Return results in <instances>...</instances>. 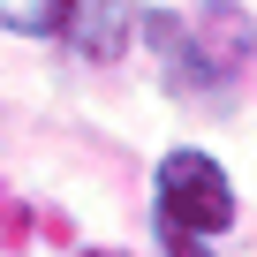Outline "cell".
I'll return each mask as SVG.
<instances>
[{"instance_id": "1", "label": "cell", "mask_w": 257, "mask_h": 257, "mask_svg": "<svg viewBox=\"0 0 257 257\" xmlns=\"http://www.w3.org/2000/svg\"><path fill=\"white\" fill-rule=\"evenodd\" d=\"M152 219H159L167 257H204V234L234 227V182L204 152H167L152 174Z\"/></svg>"}, {"instance_id": "2", "label": "cell", "mask_w": 257, "mask_h": 257, "mask_svg": "<svg viewBox=\"0 0 257 257\" xmlns=\"http://www.w3.org/2000/svg\"><path fill=\"white\" fill-rule=\"evenodd\" d=\"M121 31H128V0H76L68 8V38H76L83 61H113Z\"/></svg>"}, {"instance_id": "3", "label": "cell", "mask_w": 257, "mask_h": 257, "mask_svg": "<svg viewBox=\"0 0 257 257\" xmlns=\"http://www.w3.org/2000/svg\"><path fill=\"white\" fill-rule=\"evenodd\" d=\"M68 8L76 0H0V31H16V38H61Z\"/></svg>"}]
</instances>
